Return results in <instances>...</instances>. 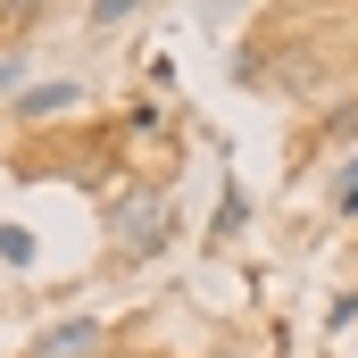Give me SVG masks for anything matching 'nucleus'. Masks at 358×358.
Listing matches in <instances>:
<instances>
[{
  "label": "nucleus",
  "instance_id": "f257e3e1",
  "mask_svg": "<svg viewBox=\"0 0 358 358\" xmlns=\"http://www.w3.org/2000/svg\"><path fill=\"white\" fill-rule=\"evenodd\" d=\"M100 242H108V259L150 267V259L176 242V192L150 183V176H125L108 200H100Z\"/></svg>",
  "mask_w": 358,
  "mask_h": 358
},
{
  "label": "nucleus",
  "instance_id": "f03ea898",
  "mask_svg": "<svg viewBox=\"0 0 358 358\" xmlns=\"http://www.w3.org/2000/svg\"><path fill=\"white\" fill-rule=\"evenodd\" d=\"M42 150H59V159H8V176L25 183H84V192H117L125 183V125H92V134H59V142H42Z\"/></svg>",
  "mask_w": 358,
  "mask_h": 358
},
{
  "label": "nucleus",
  "instance_id": "7ed1b4c3",
  "mask_svg": "<svg viewBox=\"0 0 358 358\" xmlns=\"http://www.w3.org/2000/svg\"><path fill=\"white\" fill-rule=\"evenodd\" d=\"M84 100H92V84L84 76H59V84H25L17 100H8V117L34 134V125H59V117H84Z\"/></svg>",
  "mask_w": 358,
  "mask_h": 358
},
{
  "label": "nucleus",
  "instance_id": "20e7f679",
  "mask_svg": "<svg viewBox=\"0 0 358 358\" xmlns=\"http://www.w3.org/2000/svg\"><path fill=\"white\" fill-rule=\"evenodd\" d=\"M108 342H117V334H108L100 317H59V325H42L17 358H108Z\"/></svg>",
  "mask_w": 358,
  "mask_h": 358
},
{
  "label": "nucleus",
  "instance_id": "39448f33",
  "mask_svg": "<svg viewBox=\"0 0 358 358\" xmlns=\"http://www.w3.org/2000/svg\"><path fill=\"white\" fill-rule=\"evenodd\" d=\"M308 150H358V92H342L334 108H317V125H308Z\"/></svg>",
  "mask_w": 358,
  "mask_h": 358
},
{
  "label": "nucleus",
  "instance_id": "423d86ee",
  "mask_svg": "<svg viewBox=\"0 0 358 358\" xmlns=\"http://www.w3.org/2000/svg\"><path fill=\"white\" fill-rule=\"evenodd\" d=\"M50 17V0H0V50H25V34Z\"/></svg>",
  "mask_w": 358,
  "mask_h": 358
},
{
  "label": "nucleus",
  "instance_id": "0eeeda50",
  "mask_svg": "<svg viewBox=\"0 0 358 358\" xmlns=\"http://www.w3.org/2000/svg\"><path fill=\"white\" fill-rule=\"evenodd\" d=\"M242 225H250V192L225 176V183H217V217H208V234H217V242H234Z\"/></svg>",
  "mask_w": 358,
  "mask_h": 358
},
{
  "label": "nucleus",
  "instance_id": "6e6552de",
  "mask_svg": "<svg viewBox=\"0 0 358 358\" xmlns=\"http://www.w3.org/2000/svg\"><path fill=\"white\" fill-rule=\"evenodd\" d=\"M325 208H334V217H358V150H342V167L325 183Z\"/></svg>",
  "mask_w": 358,
  "mask_h": 358
},
{
  "label": "nucleus",
  "instance_id": "1a4fd4ad",
  "mask_svg": "<svg viewBox=\"0 0 358 358\" xmlns=\"http://www.w3.org/2000/svg\"><path fill=\"white\" fill-rule=\"evenodd\" d=\"M142 8H150V0H92V34H117V25H125V17H142Z\"/></svg>",
  "mask_w": 358,
  "mask_h": 358
},
{
  "label": "nucleus",
  "instance_id": "9d476101",
  "mask_svg": "<svg viewBox=\"0 0 358 358\" xmlns=\"http://www.w3.org/2000/svg\"><path fill=\"white\" fill-rule=\"evenodd\" d=\"M117 125H125V134H159V125H167V117H159V100H150V92H134V100H125V117H117Z\"/></svg>",
  "mask_w": 358,
  "mask_h": 358
},
{
  "label": "nucleus",
  "instance_id": "9b49d317",
  "mask_svg": "<svg viewBox=\"0 0 358 358\" xmlns=\"http://www.w3.org/2000/svg\"><path fill=\"white\" fill-rule=\"evenodd\" d=\"M0 259H8V267H34V234H25V225H0Z\"/></svg>",
  "mask_w": 358,
  "mask_h": 358
},
{
  "label": "nucleus",
  "instance_id": "f8f14e48",
  "mask_svg": "<svg viewBox=\"0 0 358 358\" xmlns=\"http://www.w3.org/2000/svg\"><path fill=\"white\" fill-rule=\"evenodd\" d=\"M25 92V50H0V100H17Z\"/></svg>",
  "mask_w": 358,
  "mask_h": 358
},
{
  "label": "nucleus",
  "instance_id": "ddd939ff",
  "mask_svg": "<svg viewBox=\"0 0 358 358\" xmlns=\"http://www.w3.org/2000/svg\"><path fill=\"white\" fill-rule=\"evenodd\" d=\"M325 325H334V334H342V325H358V292H342V300L325 308Z\"/></svg>",
  "mask_w": 358,
  "mask_h": 358
},
{
  "label": "nucleus",
  "instance_id": "4468645a",
  "mask_svg": "<svg viewBox=\"0 0 358 358\" xmlns=\"http://www.w3.org/2000/svg\"><path fill=\"white\" fill-rule=\"evenodd\" d=\"M208 358H234V350H208Z\"/></svg>",
  "mask_w": 358,
  "mask_h": 358
}]
</instances>
